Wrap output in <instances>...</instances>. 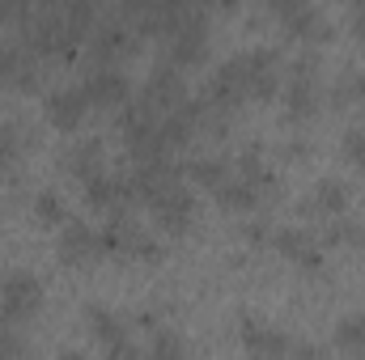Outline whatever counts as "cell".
I'll list each match as a JSON object with an SVG mask.
<instances>
[{
    "label": "cell",
    "instance_id": "1",
    "mask_svg": "<svg viewBox=\"0 0 365 360\" xmlns=\"http://www.w3.org/2000/svg\"><path fill=\"white\" fill-rule=\"evenodd\" d=\"M17 30H21V47H26L30 55H60V60H73L77 47H81V38L68 30L60 4H38V9H30Z\"/></svg>",
    "mask_w": 365,
    "mask_h": 360
},
{
    "label": "cell",
    "instance_id": "2",
    "mask_svg": "<svg viewBox=\"0 0 365 360\" xmlns=\"http://www.w3.org/2000/svg\"><path fill=\"white\" fill-rule=\"evenodd\" d=\"M98 238H102V250H106V255H119V259H145V263H158V259H162V242L149 238V233L136 225L132 212H115V216H106V225L98 229Z\"/></svg>",
    "mask_w": 365,
    "mask_h": 360
},
{
    "label": "cell",
    "instance_id": "3",
    "mask_svg": "<svg viewBox=\"0 0 365 360\" xmlns=\"http://www.w3.org/2000/svg\"><path fill=\"white\" fill-rule=\"evenodd\" d=\"M238 81H242V93L251 102H272L276 90H280V55L276 47H247L238 55H230Z\"/></svg>",
    "mask_w": 365,
    "mask_h": 360
},
{
    "label": "cell",
    "instance_id": "4",
    "mask_svg": "<svg viewBox=\"0 0 365 360\" xmlns=\"http://www.w3.org/2000/svg\"><path fill=\"white\" fill-rule=\"evenodd\" d=\"M86 51H90L93 68H119L128 55H136L140 51V34L123 21V17H106V21H98L90 30V38H86Z\"/></svg>",
    "mask_w": 365,
    "mask_h": 360
},
{
    "label": "cell",
    "instance_id": "5",
    "mask_svg": "<svg viewBox=\"0 0 365 360\" xmlns=\"http://www.w3.org/2000/svg\"><path fill=\"white\" fill-rule=\"evenodd\" d=\"M43 309V280L26 268H9L0 275V318L30 322Z\"/></svg>",
    "mask_w": 365,
    "mask_h": 360
},
{
    "label": "cell",
    "instance_id": "6",
    "mask_svg": "<svg viewBox=\"0 0 365 360\" xmlns=\"http://www.w3.org/2000/svg\"><path fill=\"white\" fill-rule=\"evenodd\" d=\"M191 93H187V77H182L175 64H166V60H158L153 68H149V77H145V85H140V106H149L158 119H166L175 106H182Z\"/></svg>",
    "mask_w": 365,
    "mask_h": 360
},
{
    "label": "cell",
    "instance_id": "7",
    "mask_svg": "<svg viewBox=\"0 0 365 360\" xmlns=\"http://www.w3.org/2000/svg\"><path fill=\"white\" fill-rule=\"evenodd\" d=\"M238 339L247 360H289L293 352V335L276 331L272 322H264L259 314H242L238 318Z\"/></svg>",
    "mask_w": 365,
    "mask_h": 360
},
{
    "label": "cell",
    "instance_id": "8",
    "mask_svg": "<svg viewBox=\"0 0 365 360\" xmlns=\"http://www.w3.org/2000/svg\"><path fill=\"white\" fill-rule=\"evenodd\" d=\"M149 212H153V225L162 229V233H170V238H182L191 225H195V216H200V203H195V195L187 191V186H170L166 195H158L153 203H149Z\"/></svg>",
    "mask_w": 365,
    "mask_h": 360
},
{
    "label": "cell",
    "instance_id": "9",
    "mask_svg": "<svg viewBox=\"0 0 365 360\" xmlns=\"http://www.w3.org/2000/svg\"><path fill=\"white\" fill-rule=\"evenodd\" d=\"M81 90L90 97V106L119 115V110L132 102V77H128L123 68H90V73L81 77Z\"/></svg>",
    "mask_w": 365,
    "mask_h": 360
},
{
    "label": "cell",
    "instance_id": "10",
    "mask_svg": "<svg viewBox=\"0 0 365 360\" xmlns=\"http://www.w3.org/2000/svg\"><path fill=\"white\" fill-rule=\"evenodd\" d=\"M60 170L73 182H81V186L90 179H98V174H106V144H102V136H81V140L64 144Z\"/></svg>",
    "mask_w": 365,
    "mask_h": 360
},
{
    "label": "cell",
    "instance_id": "11",
    "mask_svg": "<svg viewBox=\"0 0 365 360\" xmlns=\"http://www.w3.org/2000/svg\"><path fill=\"white\" fill-rule=\"evenodd\" d=\"M43 110H47V123L51 127L77 132L86 123V115H90V97H86L81 85H56V90H47V97H43Z\"/></svg>",
    "mask_w": 365,
    "mask_h": 360
},
{
    "label": "cell",
    "instance_id": "12",
    "mask_svg": "<svg viewBox=\"0 0 365 360\" xmlns=\"http://www.w3.org/2000/svg\"><path fill=\"white\" fill-rule=\"evenodd\" d=\"M56 255H60V263H68V268H90V263H98L106 250H102V238H98L93 225L68 221L64 233H60V242H56Z\"/></svg>",
    "mask_w": 365,
    "mask_h": 360
},
{
    "label": "cell",
    "instance_id": "13",
    "mask_svg": "<svg viewBox=\"0 0 365 360\" xmlns=\"http://www.w3.org/2000/svg\"><path fill=\"white\" fill-rule=\"evenodd\" d=\"M81 195H86V203H90L93 212H102V216L128 212V203L136 199L128 174H98V179H90L86 186H81Z\"/></svg>",
    "mask_w": 365,
    "mask_h": 360
},
{
    "label": "cell",
    "instance_id": "14",
    "mask_svg": "<svg viewBox=\"0 0 365 360\" xmlns=\"http://www.w3.org/2000/svg\"><path fill=\"white\" fill-rule=\"evenodd\" d=\"M0 85L17 93L38 90V55H30L21 43H0Z\"/></svg>",
    "mask_w": 365,
    "mask_h": 360
},
{
    "label": "cell",
    "instance_id": "15",
    "mask_svg": "<svg viewBox=\"0 0 365 360\" xmlns=\"http://www.w3.org/2000/svg\"><path fill=\"white\" fill-rule=\"evenodd\" d=\"M353 203V186L344 179H319L310 186V195L297 203L302 208V216H344V208Z\"/></svg>",
    "mask_w": 365,
    "mask_h": 360
},
{
    "label": "cell",
    "instance_id": "16",
    "mask_svg": "<svg viewBox=\"0 0 365 360\" xmlns=\"http://www.w3.org/2000/svg\"><path fill=\"white\" fill-rule=\"evenodd\" d=\"M128 182H132L136 199L153 203L158 195H166L170 186H179V166H170V162H145V166H132Z\"/></svg>",
    "mask_w": 365,
    "mask_h": 360
},
{
    "label": "cell",
    "instance_id": "17",
    "mask_svg": "<svg viewBox=\"0 0 365 360\" xmlns=\"http://www.w3.org/2000/svg\"><path fill=\"white\" fill-rule=\"evenodd\" d=\"M234 166H238V179H242V182H251L259 199H264V195H276V191H280V179H276V170H272V166L264 162V144H259V140H251V144H247V149L238 153V162H234Z\"/></svg>",
    "mask_w": 365,
    "mask_h": 360
},
{
    "label": "cell",
    "instance_id": "18",
    "mask_svg": "<svg viewBox=\"0 0 365 360\" xmlns=\"http://www.w3.org/2000/svg\"><path fill=\"white\" fill-rule=\"evenodd\" d=\"M319 77H289V85H284V119L289 123H310L314 115H319Z\"/></svg>",
    "mask_w": 365,
    "mask_h": 360
},
{
    "label": "cell",
    "instance_id": "19",
    "mask_svg": "<svg viewBox=\"0 0 365 360\" xmlns=\"http://www.w3.org/2000/svg\"><path fill=\"white\" fill-rule=\"evenodd\" d=\"M86 327H90V335L102 344V348H110V344H119V339H132L128 335V318L123 314H115L110 305H102V301H90L86 305Z\"/></svg>",
    "mask_w": 365,
    "mask_h": 360
},
{
    "label": "cell",
    "instance_id": "20",
    "mask_svg": "<svg viewBox=\"0 0 365 360\" xmlns=\"http://www.w3.org/2000/svg\"><path fill=\"white\" fill-rule=\"evenodd\" d=\"M182 170H187V179L195 182V186H208V191H217V186H225V182L234 179V162H230V157H221V153L187 157V162H182Z\"/></svg>",
    "mask_w": 365,
    "mask_h": 360
},
{
    "label": "cell",
    "instance_id": "21",
    "mask_svg": "<svg viewBox=\"0 0 365 360\" xmlns=\"http://www.w3.org/2000/svg\"><path fill=\"white\" fill-rule=\"evenodd\" d=\"M280 26H284L289 38H306V43H327L331 38V21L319 9H310V4H297Z\"/></svg>",
    "mask_w": 365,
    "mask_h": 360
},
{
    "label": "cell",
    "instance_id": "22",
    "mask_svg": "<svg viewBox=\"0 0 365 360\" xmlns=\"http://www.w3.org/2000/svg\"><path fill=\"white\" fill-rule=\"evenodd\" d=\"M331 106H365V68H340V77L331 81Z\"/></svg>",
    "mask_w": 365,
    "mask_h": 360
},
{
    "label": "cell",
    "instance_id": "23",
    "mask_svg": "<svg viewBox=\"0 0 365 360\" xmlns=\"http://www.w3.org/2000/svg\"><path fill=\"white\" fill-rule=\"evenodd\" d=\"M331 339H336V348H340L344 356L361 360L365 356V314H344V318L336 322Z\"/></svg>",
    "mask_w": 365,
    "mask_h": 360
},
{
    "label": "cell",
    "instance_id": "24",
    "mask_svg": "<svg viewBox=\"0 0 365 360\" xmlns=\"http://www.w3.org/2000/svg\"><path fill=\"white\" fill-rule=\"evenodd\" d=\"M212 195H217V203H221L225 212H255V208H259L255 186H251V182H242V179H230L225 186H217Z\"/></svg>",
    "mask_w": 365,
    "mask_h": 360
},
{
    "label": "cell",
    "instance_id": "25",
    "mask_svg": "<svg viewBox=\"0 0 365 360\" xmlns=\"http://www.w3.org/2000/svg\"><path fill=\"white\" fill-rule=\"evenodd\" d=\"M30 144H34V136H30V127L21 119H4L0 123V162H17Z\"/></svg>",
    "mask_w": 365,
    "mask_h": 360
},
{
    "label": "cell",
    "instance_id": "26",
    "mask_svg": "<svg viewBox=\"0 0 365 360\" xmlns=\"http://www.w3.org/2000/svg\"><path fill=\"white\" fill-rule=\"evenodd\" d=\"M145 360H187V339L175 327H158L149 335V356Z\"/></svg>",
    "mask_w": 365,
    "mask_h": 360
},
{
    "label": "cell",
    "instance_id": "27",
    "mask_svg": "<svg viewBox=\"0 0 365 360\" xmlns=\"http://www.w3.org/2000/svg\"><path fill=\"white\" fill-rule=\"evenodd\" d=\"M30 208H34V221H38V225H68V203H64V195L51 191V186H43Z\"/></svg>",
    "mask_w": 365,
    "mask_h": 360
},
{
    "label": "cell",
    "instance_id": "28",
    "mask_svg": "<svg viewBox=\"0 0 365 360\" xmlns=\"http://www.w3.org/2000/svg\"><path fill=\"white\" fill-rule=\"evenodd\" d=\"M327 246H365V225L361 221L336 216V221L327 225V233H323V250H327Z\"/></svg>",
    "mask_w": 365,
    "mask_h": 360
},
{
    "label": "cell",
    "instance_id": "29",
    "mask_svg": "<svg viewBox=\"0 0 365 360\" xmlns=\"http://www.w3.org/2000/svg\"><path fill=\"white\" fill-rule=\"evenodd\" d=\"M0 360H30V339L9 318H0Z\"/></svg>",
    "mask_w": 365,
    "mask_h": 360
},
{
    "label": "cell",
    "instance_id": "30",
    "mask_svg": "<svg viewBox=\"0 0 365 360\" xmlns=\"http://www.w3.org/2000/svg\"><path fill=\"white\" fill-rule=\"evenodd\" d=\"M314 238H319V233H310V229H302V225H284V229H272V246L280 250V255H289V259H293L302 246H310Z\"/></svg>",
    "mask_w": 365,
    "mask_h": 360
},
{
    "label": "cell",
    "instance_id": "31",
    "mask_svg": "<svg viewBox=\"0 0 365 360\" xmlns=\"http://www.w3.org/2000/svg\"><path fill=\"white\" fill-rule=\"evenodd\" d=\"M293 263H297V271H306V275H319V271H323V263H327V250H323V242L314 238L310 246H302V250L293 255Z\"/></svg>",
    "mask_w": 365,
    "mask_h": 360
},
{
    "label": "cell",
    "instance_id": "32",
    "mask_svg": "<svg viewBox=\"0 0 365 360\" xmlns=\"http://www.w3.org/2000/svg\"><path fill=\"white\" fill-rule=\"evenodd\" d=\"M340 149H344V157H349L353 166H361V170H365V123H357V127H349V132H344Z\"/></svg>",
    "mask_w": 365,
    "mask_h": 360
},
{
    "label": "cell",
    "instance_id": "33",
    "mask_svg": "<svg viewBox=\"0 0 365 360\" xmlns=\"http://www.w3.org/2000/svg\"><path fill=\"white\" fill-rule=\"evenodd\" d=\"M238 238H242L247 246H268V242H272V225H268L264 216H251V221L238 229Z\"/></svg>",
    "mask_w": 365,
    "mask_h": 360
},
{
    "label": "cell",
    "instance_id": "34",
    "mask_svg": "<svg viewBox=\"0 0 365 360\" xmlns=\"http://www.w3.org/2000/svg\"><path fill=\"white\" fill-rule=\"evenodd\" d=\"M106 360H145V352L132 344V339H119V344H110V348H102Z\"/></svg>",
    "mask_w": 365,
    "mask_h": 360
},
{
    "label": "cell",
    "instance_id": "35",
    "mask_svg": "<svg viewBox=\"0 0 365 360\" xmlns=\"http://www.w3.org/2000/svg\"><path fill=\"white\" fill-rule=\"evenodd\" d=\"M289 77H319V55H314V51L297 55V60L289 64Z\"/></svg>",
    "mask_w": 365,
    "mask_h": 360
},
{
    "label": "cell",
    "instance_id": "36",
    "mask_svg": "<svg viewBox=\"0 0 365 360\" xmlns=\"http://www.w3.org/2000/svg\"><path fill=\"white\" fill-rule=\"evenodd\" d=\"M289 360H327V352L319 348V344H306V339H293V352Z\"/></svg>",
    "mask_w": 365,
    "mask_h": 360
},
{
    "label": "cell",
    "instance_id": "37",
    "mask_svg": "<svg viewBox=\"0 0 365 360\" xmlns=\"http://www.w3.org/2000/svg\"><path fill=\"white\" fill-rule=\"evenodd\" d=\"M306 153H310L306 140H289V144H280V157H284V162H302Z\"/></svg>",
    "mask_w": 365,
    "mask_h": 360
},
{
    "label": "cell",
    "instance_id": "38",
    "mask_svg": "<svg viewBox=\"0 0 365 360\" xmlns=\"http://www.w3.org/2000/svg\"><path fill=\"white\" fill-rule=\"evenodd\" d=\"M132 322H136V327H145V331H149V335H153V331H158V327H162V314H158V309H153V305H149V309H140V314H136V318H132Z\"/></svg>",
    "mask_w": 365,
    "mask_h": 360
},
{
    "label": "cell",
    "instance_id": "39",
    "mask_svg": "<svg viewBox=\"0 0 365 360\" xmlns=\"http://www.w3.org/2000/svg\"><path fill=\"white\" fill-rule=\"evenodd\" d=\"M349 26H353V34L365 43V0H361V4H353V13H349Z\"/></svg>",
    "mask_w": 365,
    "mask_h": 360
},
{
    "label": "cell",
    "instance_id": "40",
    "mask_svg": "<svg viewBox=\"0 0 365 360\" xmlns=\"http://www.w3.org/2000/svg\"><path fill=\"white\" fill-rule=\"evenodd\" d=\"M56 360H90V356H86L81 348H64V352H60V356H56Z\"/></svg>",
    "mask_w": 365,
    "mask_h": 360
},
{
    "label": "cell",
    "instance_id": "41",
    "mask_svg": "<svg viewBox=\"0 0 365 360\" xmlns=\"http://www.w3.org/2000/svg\"><path fill=\"white\" fill-rule=\"evenodd\" d=\"M4 174H9V162H0V182H4Z\"/></svg>",
    "mask_w": 365,
    "mask_h": 360
},
{
    "label": "cell",
    "instance_id": "42",
    "mask_svg": "<svg viewBox=\"0 0 365 360\" xmlns=\"http://www.w3.org/2000/svg\"><path fill=\"white\" fill-rule=\"evenodd\" d=\"M0 123H4V119H0Z\"/></svg>",
    "mask_w": 365,
    "mask_h": 360
}]
</instances>
